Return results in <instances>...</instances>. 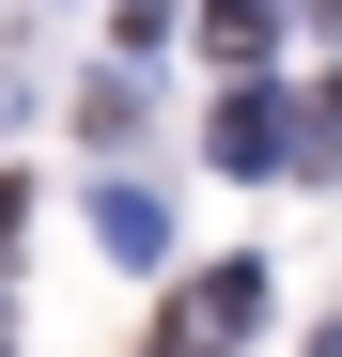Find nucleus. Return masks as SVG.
Masks as SVG:
<instances>
[]
</instances>
